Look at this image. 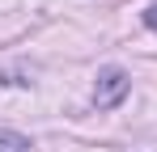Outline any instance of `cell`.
<instances>
[{"label":"cell","instance_id":"3957f363","mask_svg":"<svg viewBox=\"0 0 157 152\" xmlns=\"http://www.w3.org/2000/svg\"><path fill=\"white\" fill-rule=\"evenodd\" d=\"M144 25H149V30H157V4H149V9H144Z\"/></svg>","mask_w":157,"mask_h":152},{"label":"cell","instance_id":"6da1fadb","mask_svg":"<svg viewBox=\"0 0 157 152\" xmlns=\"http://www.w3.org/2000/svg\"><path fill=\"white\" fill-rule=\"evenodd\" d=\"M128 89H132V76L123 68H102L98 72V85H94V106L98 110H115L119 101L128 97Z\"/></svg>","mask_w":157,"mask_h":152},{"label":"cell","instance_id":"7a4b0ae2","mask_svg":"<svg viewBox=\"0 0 157 152\" xmlns=\"http://www.w3.org/2000/svg\"><path fill=\"white\" fill-rule=\"evenodd\" d=\"M0 152H34V144L17 131H0Z\"/></svg>","mask_w":157,"mask_h":152}]
</instances>
